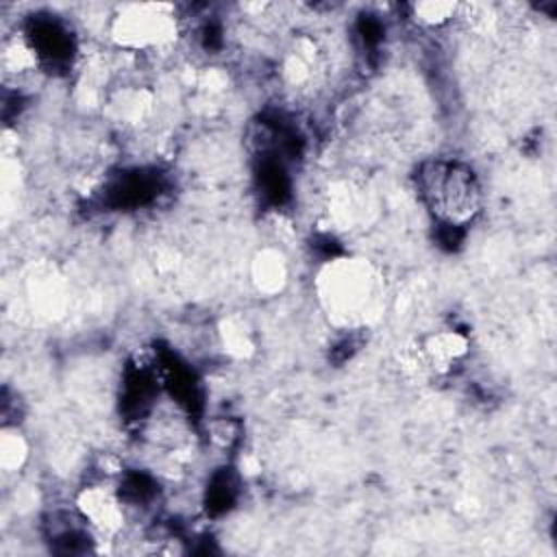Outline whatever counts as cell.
I'll list each match as a JSON object with an SVG mask.
<instances>
[{"mask_svg": "<svg viewBox=\"0 0 557 557\" xmlns=\"http://www.w3.org/2000/svg\"><path fill=\"white\" fill-rule=\"evenodd\" d=\"M418 191L440 226L463 228L481 211V183L474 170L457 159H433L418 172Z\"/></svg>", "mask_w": 557, "mask_h": 557, "instance_id": "6da1fadb", "label": "cell"}]
</instances>
